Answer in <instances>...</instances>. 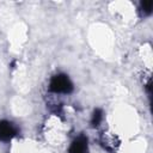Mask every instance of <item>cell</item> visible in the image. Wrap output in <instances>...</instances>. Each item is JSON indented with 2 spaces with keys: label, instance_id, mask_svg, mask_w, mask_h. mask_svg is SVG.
Masks as SVG:
<instances>
[{
  "label": "cell",
  "instance_id": "cell-3",
  "mask_svg": "<svg viewBox=\"0 0 153 153\" xmlns=\"http://www.w3.org/2000/svg\"><path fill=\"white\" fill-rule=\"evenodd\" d=\"M68 153H88L87 137L80 135L76 139H74L68 148Z\"/></svg>",
  "mask_w": 153,
  "mask_h": 153
},
{
  "label": "cell",
  "instance_id": "cell-1",
  "mask_svg": "<svg viewBox=\"0 0 153 153\" xmlns=\"http://www.w3.org/2000/svg\"><path fill=\"white\" fill-rule=\"evenodd\" d=\"M49 90L54 93H71L73 91V84L66 74H56L50 79Z\"/></svg>",
  "mask_w": 153,
  "mask_h": 153
},
{
  "label": "cell",
  "instance_id": "cell-2",
  "mask_svg": "<svg viewBox=\"0 0 153 153\" xmlns=\"http://www.w3.org/2000/svg\"><path fill=\"white\" fill-rule=\"evenodd\" d=\"M18 129L17 127L6 120L0 121V141H10L14 136H17Z\"/></svg>",
  "mask_w": 153,
  "mask_h": 153
},
{
  "label": "cell",
  "instance_id": "cell-4",
  "mask_svg": "<svg viewBox=\"0 0 153 153\" xmlns=\"http://www.w3.org/2000/svg\"><path fill=\"white\" fill-rule=\"evenodd\" d=\"M152 7H153V1H142L140 4V11L143 13V16H147L152 12Z\"/></svg>",
  "mask_w": 153,
  "mask_h": 153
},
{
  "label": "cell",
  "instance_id": "cell-5",
  "mask_svg": "<svg viewBox=\"0 0 153 153\" xmlns=\"http://www.w3.org/2000/svg\"><path fill=\"white\" fill-rule=\"evenodd\" d=\"M102 118H103V112H102V110H100V109H96L94 112H93V115H92V120H91L92 126H93V127L99 126Z\"/></svg>",
  "mask_w": 153,
  "mask_h": 153
}]
</instances>
